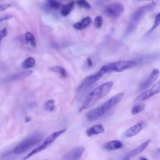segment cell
Segmentation results:
<instances>
[{
	"instance_id": "1",
	"label": "cell",
	"mask_w": 160,
	"mask_h": 160,
	"mask_svg": "<svg viewBox=\"0 0 160 160\" xmlns=\"http://www.w3.org/2000/svg\"><path fill=\"white\" fill-rule=\"evenodd\" d=\"M113 84V81H108L101 84L90 91L84 99L79 111H82L89 108L98 100L105 96L111 90Z\"/></svg>"
},
{
	"instance_id": "2",
	"label": "cell",
	"mask_w": 160,
	"mask_h": 160,
	"mask_svg": "<svg viewBox=\"0 0 160 160\" xmlns=\"http://www.w3.org/2000/svg\"><path fill=\"white\" fill-rule=\"evenodd\" d=\"M124 96V92L118 93L110 99L107 100L101 106H98L89 111L86 115L87 119L89 121H93L103 116L107 111L118 104Z\"/></svg>"
},
{
	"instance_id": "3",
	"label": "cell",
	"mask_w": 160,
	"mask_h": 160,
	"mask_svg": "<svg viewBox=\"0 0 160 160\" xmlns=\"http://www.w3.org/2000/svg\"><path fill=\"white\" fill-rule=\"evenodd\" d=\"M138 64L136 60H120L104 65L99 69L103 74L111 72H122Z\"/></svg>"
},
{
	"instance_id": "4",
	"label": "cell",
	"mask_w": 160,
	"mask_h": 160,
	"mask_svg": "<svg viewBox=\"0 0 160 160\" xmlns=\"http://www.w3.org/2000/svg\"><path fill=\"white\" fill-rule=\"evenodd\" d=\"M42 139V135L40 133H35L32 134L31 136L16 146L13 149V152L16 154L24 153L38 144L40 141H41Z\"/></svg>"
},
{
	"instance_id": "5",
	"label": "cell",
	"mask_w": 160,
	"mask_h": 160,
	"mask_svg": "<svg viewBox=\"0 0 160 160\" xmlns=\"http://www.w3.org/2000/svg\"><path fill=\"white\" fill-rule=\"evenodd\" d=\"M155 4H156L154 2H152L151 4L143 6L139 8V9H138L132 14L131 18V21H130V22L128 24V26L127 28V29H126V34L127 35L131 33L134 30L138 22L140 21V19L142 18V17L144 16V14L147 11L152 9L154 7Z\"/></svg>"
},
{
	"instance_id": "6",
	"label": "cell",
	"mask_w": 160,
	"mask_h": 160,
	"mask_svg": "<svg viewBox=\"0 0 160 160\" xmlns=\"http://www.w3.org/2000/svg\"><path fill=\"white\" fill-rule=\"evenodd\" d=\"M66 129H61L57 131L54 132L53 133H52L51 135H49L48 138H46V139L43 141V142L42 144H41L39 146H38L37 148H36L35 149H34L33 150H32L26 156H25L24 158V159H26L29 158L30 157H31L32 156L34 155L35 154H37L41 151H42V150L46 149L48 147H49L60 135H61L62 133H64L66 131Z\"/></svg>"
},
{
	"instance_id": "7",
	"label": "cell",
	"mask_w": 160,
	"mask_h": 160,
	"mask_svg": "<svg viewBox=\"0 0 160 160\" xmlns=\"http://www.w3.org/2000/svg\"><path fill=\"white\" fill-rule=\"evenodd\" d=\"M124 8L119 2H112L106 6L103 9V13L108 17L118 18L122 14Z\"/></svg>"
},
{
	"instance_id": "8",
	"label": "cell",
	"mask_w": 160,
	"mask_h": 160,
	"mask_svg": "<svg viewBox=\"0 0 160 160\" xmlns=\"http://www.w3.org/2000/svg\"><path fill=\"white\" fill-rule=\"evenodd\" d=\"M103 73L99 70L94 74H91L87 77H86L81 83V84L78 87V91L79 92H84L86 91L91 86H92L94 82L98 81L102 76Z\"/></svg>"
},
{
	"instance_id": "9",
	"label": "cell",
	"mask_w": 160,
	"mask_h": 160,
	"mask_svg": "<svg viewBox=\"0 0 160 160\" xmlns=\"http://www.w3.org/2000/svg\"><path fill=\"white\" fill-rule=\"evenodd\" d=\"M160 91V82L159 81L157 82L153 86L149 89H147L146 91H144L142 92L139 96H138L134 100V103H139L142 102L149 98L153 96L154 95L158 94Z\"/></svg>"
},
{
	"instance_id": "10",
	"label": "cell",
	"mask_w": 160,
	"mask_h": 160,
	"mask_svg": "<svg viewBox=\"0 0 160 160\" xmlns=\"http://www.w3.org/2000/svg\"><path fill=\"white\" fill-rule=\"evenodd\" d=\"M32 74V71L31 70H26L21 72H16L12 74H10L8 76H6L4 79L3 82H12L16 81L18 80H21L22 79L26 78L29 76H31Z\"/></svg>"
},
{
	"instance_id": "11",
	"label": "cell",
	"mask_w": 160,
	"mask_h": 160,
	"mask_svg": "<svg viewBox=\"0 0 160 160\" xmlns=\"http://www.w3.org/2000/svg\"><path fill=\"white\" fill-rule=\"evenodd\" d=\"M84 151V148L83 147H77L75 148L72 149L68 152H66L64 156L63 159L66 160H75L79 159L82 153Z\"/></svg>"
},
{
	"instance_id": "12",
	"label": "cell",
	"mask_w": 160,
	"mask_h": 160,
	"mask_svg": "<svg viewBox=\"0 0 160 160\" xmlns=\"http://www.w3.org/2000/svg\"><path fill=\"white\" fill-rule=\"evenodd\" d=\"M159 71L158 69H154L152 70L150 75L148 76V78L142 82V84L140 85L139 89L141 91L146 89L148 88H149L159 77Z\"/></svg>"
},
{
	"instance_id": "13",
	"label": "cell",
	"mask_w": 160,
	"mask_h": 160,
	"mask_svg": "<svg viewBox=\"0 0 160 160\" xmlns=\"http://www.w3.org/2000/svg\"><path fill=\"white\" fill-rule=\"evenodd\" d=\"M145 123L143 121L138 122L132 126L128 128L124 133L125 138H131L138 134L144 127Z\"/></svg>"
},
{
	"instance_id": "14",
	"label": "cell",
	"mask_w": 160,
	"mask_h": 160,
	"mask_svg": "<svg viewBox=\"0 0 160 160\" xmlns=\"http://www.w3.org/2000/svg\"><path fill=\"white\" fill-rule=\"evenodd\" d=\"M151 140L150 139H148L147 141H144L143 143H142L139 146H138V148L134 149L133 150L131 151L130 152H129L124 158V159H129L138 154H139L140 153H141L146 148L147 146L149 145V144L150 143Z\"/></svg>"
},
{
	"instance_id": "15",
	"label": "cell",
	"mask_w": 160,
	"mask_h": 160,
	"mask_svg": "<svg viewBox=\"0 0 160 160\" xmlns=\"http://www.w3.org/2000/svg\"><path fill=\"white\" fill-rule=\"evenodd\" d=\"M104 129L101 124H96L87 129L86 133L88 136H92L94 135L103 133Z\"/></svg>"
},
{
	"instance_id": "16",
	"label": "cell",
	"mask_w": 160,
	"mask_h": 160,
	"mask_svg": "<svg viewBox=\"0 0 160 160\" xmlns=\"http://www.w3.org/2000/svg\"><path fill=\"white\" fill-rule=\"evenodd\" d=\"M122 146H123V144L120 141L113 140V141L106 142L104 145V148L106 150L114 151V150H116L119 148H121Z\"/></svg>"
},
{
	"instance_id": "17",
	"label": "cell",
	"mask_w": 160,
	"mask_h": 160,
	"mask_svg": "<svg viewBox=\"0 0 160 160\" xmlns=\"http://www.w3.org/2000/svg\"><path fill=\"white\" fill-rule=\"evenodd\" d=\"M91 23V18L90 17H86L82 19L81 21L78 22L73 25V27L78 30L83 29L87 28Z\"/></svg>"
},
{
	"instance_id": "18",
	"label": "cell",
	"mask_w": 160,
	"mask_h": 160,
	"mask_svg": "<svg viewBox=\"0 0 160 160\" xmlns=\"http://www.w3.org/2000/svg\"><path fill=\"white\" fill-rule=\"evenodd\" d=\"M74 7V2L71 1L64 6L61 9V14L62 16H67L69 14V13L71 12L72 9Z\"/></svg>"
},
{
	"instance_id": "19",
	"label": "cell",
	"mask_w": 160,
	"mask_h": 160,
	"mask_svg": "<svg viewBox=\"0 0 160 160\" xmlns=\"http://www.w3.org/2000/svg\"><path fill=\"white\" fill-rule=\"evenodd\" d=\"M49 70L50 71H52V72L58 74L59 76H61L62 78H66L68 76V73H67L66 69L61 66H52L49 68Z\"/></svg>"
},
{
	"instance_id": "20",
	"label": "cell",
	"mask_w": 160,
	"mask_h": 160,
	"mask_svg": "<svg viewBox=\"0 0 160 160\" xmlns=\"http://www.w3.org/2000/svg\"><path fill=\"white\" fill-rule=\"evenodd\" d=\"M35 64H36L35 59L32 57H29L26 58L25 60H24V61L22 62L21 66L23 69H28L34 67Z\"/></svg>"
},
{
	"instance_id": "21",
	"label": "cell",
	"mask_w": 160,
	"mask_h": 160,
	"mask_svg": "<svg viewBox=\"0 0 160 160\" xmlns=\"http://www.w3.org/2000/svg\"><path fill=\"white\" fill-rule=\"evenodd\" d=\"M24 39L26 43H29L32 46H36V42L35 37L32 33L30 32H27L24 34Z\"/></svg>"
},
{
	"instance_id": "22",
	"label": "cell",
	"mask_w": 160,
	"mask_h": 160,
	"mask_svg": "<svg viewBox=\"0 0 160 160\" xmlns=\"http://www.w3.org/2000/svg\"><path fill=\"white\" fill-rule=\"evenodd\" d=\"M138 104L134 106L132 108V109H131V114L132 115H136L138 114H139V112H141L144 109V107H145V104L144 103H141V102H139V103H137Z\"/></svg>"
},
{
	"instance_id": "23",
	"label": "cell",
	"mask_w": 160,
	"mask_h": 160,
	"mask_svg": "<svg viewBox=\"0 0 160 160\" xmlns=\"http://www.w3.org/2000/svg\"><path fill=\"white\" fill-rule=\"evenodd\" d=\"M54 99H49L48 100L44 106V108L45 110L48 111H52L55 109L54 106Z\"/></svg>"
},
{
	"instance_id": "24",
	"label": "cell",
	"mask_w": 160,
	"mask_h": 160,
	"mask_svg": "<svg viewBox=\"0 0 160 160\" xmlns=\"http://www.w3.org/2000/svg\"><path fill=\"white\" fill-rule=\"evenodd\" d=\"M48 1V5L50 8L52 9H58L61 4L57 0H47Z\"/></svg>"
},
{
	"instance_id": "25",
	"label": "cell",
	"mask_w": 160,
	"mask_h": 160,
	"mask_svg": "<svg viewBox=\"0 0 160 160\" xmlns=\"http://www.w3.org/2000/svg\"><path fill=\"white\" fill-rule=\"evenodd\" d=\"M160 23V14L159 13H158L156 16H155V19H154V22L153 26H152L151 29L148 31V33L152 32V31H154L159 25Z\"/></svg>"
},
{
	"instance_id": "26",
	"label": "cell",
	"mask_w": 160,
	"mask_h": 160,
	"mask_svg": "<svg viewBox=\"0 0 160 160\" xmlns=\"http://www.w3.org/2000/svg\"><path fill=\"white\" fill-rule=\"evenodd\" d=\"M76 3L81 8H84L86 9H90L91 5L89 4V2L86 0H78L77 1Z\"/></svg>"
},
{
	"instance_id": "27",
	"label": "cell",
	"mask_w": 160,
	"mask_h": 160,
	"mask_svg": "<svg viewBox=\"0 0 160 160\" xmlns=\"http://www.w3.org/2000/svg\"><path fill=\"white\" fill-rule=\"evenodd\" d=\"M102 24V18L101 16H98L94 19V25L96 28H101Z\"/></svg>"
},
{
	"instance_id": "28",
	"label": "cell",
	"mask_w": 160,
	"mask_h": 160,
	"mask_svg": "<svg viewBox=\"0 0 160 160\" xmlns=\"http://www.w3.org/2000/svg\"><path fill=\"white\" fill-rule=\"evenodd\" d=\"M7 35V30L6 28H4L1 30H0V43L2 41V39L6 37Z\"/></svg>"
},
{
	"instance_id": "29",
	"label": "cell",
	"mask_w": 160,
	"mask_h": 160,
	"mask_svg": "<svg viewBox=\"0 0 160 160\" xmlns=\"http://www.w3.org/2000/svg\"><path fill=\"white\" fill-rule=\"evenodd\" d=\"M11 18H12V16L11 15H4L2 16H0V22L5 20H8Z\"/></svg>"
},
{
	"instance_id": "30",
	"label": "cell",
	"mask_w": 160,
	"mask_h": 160,
	"mask_svg": "<svg viewBox=\"0 0 160 160\" xmlns=\"http://www.w3.org/2000/svg\"><path fill=\"white\" fill-rule=\"evenodd\" d=\"M11 6L9 4H1L0 5V11H4L8 8H9Z\"/></svg>"
},
{
	"instance_id": "31",
	"label": "cell",
	"mask_w": 160,
	"mask_h": 160,
	"mask_svg": "<svg viewBox=\"0 0 160 160\" xmlns=\"http://www.w3.org/2000/svg\"><path fill=\"white\" fill-rule=\"evenodd\" d=\"M87 62H88V66H91L92 64V61L91 60L90 58H88L87 59Z\"/></svg>"
},
{
	"instance_id": "32",
	"label": "cell",
	"mask_w": 160,
	"mask_h": 160,
	"mask_svg": "<svg viewBox=\"0 0 160 160\" xmlns=\"http://www.w3.org/2000/svg\"><path fill=\"white\" fill-rule=\"evenodd\" d=\"M30 121H31V118H29V117H26V119H25V122H29Z\"/></svg>"
},
{
	"instance_id": "33",
	"label": "cell",
	"mask_w": 160,
	"mask_h": 160,
	"mask_svg": "<svg viewBox=\"0 0 160 160\" xmlns=\"http://www.w3.org/2000/svg\"><path fill=\"white\" fill-rule=\"evenodd\" d=\"M99 1H100V2H99V3H104V2H106V1H108V0H99Z\"/></svg>"
},
{
	"instance_id": "34",
	"label": "cell",
	"mask_w": 160,
	"mask_h": 160,
	"mask_svg": "<svg viewBox=\"0 0 160 160\" xmlns=\"http://www.w3.org/2000/svg\"><path fill=\"white\" fill-rule=\"evenodd\" d=\"M140 159H147L146 158H140Z\"/></svg>"
},
{
	"instance_id": "35",
	"label": "cell",
	"mask_w": 160,
	"mask_h": 160,
	"mask_svg": "<svg viewBox=\"0 0 160 160\" xmlns=\"http://www.w3.org/2000/svg\"><path fill=\"white\" fill-rule=\"evenodd\" d=\"M57 1H66V0H57Z\"/></svg>"
}]
</instances>
